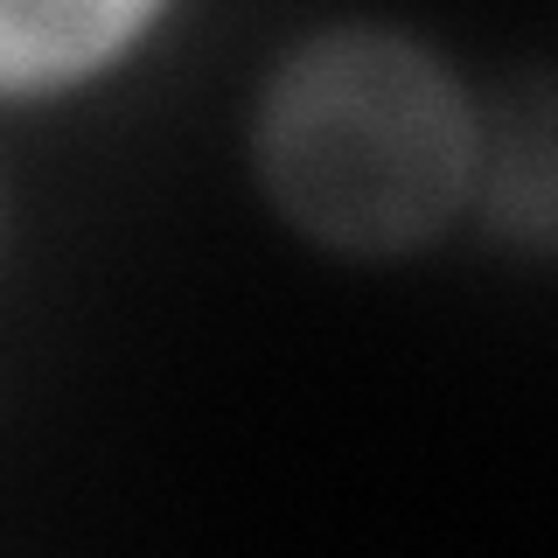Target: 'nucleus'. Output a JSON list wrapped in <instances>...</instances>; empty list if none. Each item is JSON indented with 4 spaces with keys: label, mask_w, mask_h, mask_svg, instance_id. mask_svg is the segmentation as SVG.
<instances>
[{
    "label": "nucleus",
    "mask_w": 558,
    "mask_h": 558,
    "mask_svg": "<svg viewBox=\"0 0 558 558\" xmlns=\"http://www.w3.org/2000/svg\"><path fill=\"white\" fill-rule=\"evenodd\" d=\"M0 258H8V189H0Z\"/></svg>",
    "instance_id": "obj_4"
},
{
    "label": "nucleus",
    "mask_w": 558,
    "mask_h": 558,
    "mask_svg": "<svg viewBox=\"0 0 558 558\" xmlns=\"http://www.w3.org/2000/svg\"><path fill=\"white\" fill-rule=\"evenodd\" d=\"M488 98L426 28L328 14L244 98V182L293 244L342 266L440 252L482 209Z\"/></svg>",
    "instance_id": "obj_1"
},
{
    "label": "nucleus",
    "mask_w": 558,
    "mask_h": 558,
    "mask_svg": "<svg viewBox=\"0 0 558 558\" xmlns=\"http://www.w3.org/2000/svg\"><path fill=\"white\" fill-rule=\"evenodd\" d=\"M189 0H0V112L112 92L168 43Z\"/></svg>",
    "instance_id": "obj_2"
},
{
    "label": "nucleus",
    "mask_w": 558,
    "mask_h": 558,
    "mask_svg": "<svg viewBox=\"0 0 558 558\" xmlns=\"http://www.w3.org/2000/svg\"><path fill=\"white\" fill-rule=\"evenodd\" d=\"M475 223L523 244L531 258L551 252L558 189H551V92H545V77H531V92L517 105H488V168H482Z\"/></svg>",
    "instance_id": "obj_3"
}]
</instances>
